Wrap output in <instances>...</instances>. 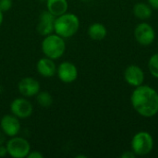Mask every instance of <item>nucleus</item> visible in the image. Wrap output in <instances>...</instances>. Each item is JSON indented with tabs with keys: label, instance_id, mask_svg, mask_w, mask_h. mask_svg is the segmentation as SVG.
Returning <instances> with one entry per match:
<instances>
[{
	"label": "nucleus",
	"instance_id": "1",
	"mask_svg": "<svg viewBox=\"0 0 158 158\" xmlns=\"http://www.w3.org/2000/svg\"><path fill=\"white\" fill-rule=\"evenodd\" d=\"M131 103L133 109L143 118H153L158 113V92L148 85L135 87Z\"/></svg>",
	"mask_w": 158,
	"mask_h": 158
},
{
	"label": "nucleus",
	"instance_id": "2",
	"mask_svg": "<svg viewBox=\"0 0 158 158\" xmlns=\"http://www.w3.org/2000/svg\"><path fill=\"white\" fill-rule=\"evenodd\" d=\"M80 28V19L73 13H64L56 17L54 31L62 38H70L75 35Z\"/></svg>",
	"mask_w": 158,
	"mask_h": 158
},
{
	"label": "nucleus",
	"instance_id": "3",
	"mask_svg": "<svg viewBox=\"0 0 158 158\" xmlns=\"http://www.w3.org/2000/svg\"><path fill=\"white\" fill-rule=\"evenodd\" d=\"M41 47L45 56L56 60L64 55L66 51V42L64 38L56 33H51L44 36Z\"/></svg>",
	"mask_w": 158,
	"mask_h": 158
},
{
	"label": "nucleus",
	"instance_id": "4",
	"mask_svg": "<svg viewBox=\"0 0 158 158\" xmlns=\"http://www.w3.org/2000/svg\"><path fill=\"white\" fill-rule=\"evenodd\" d=\"M154 139L147 131L137 132L131 140V150L136 156H147L153 151Z\"/></svg>",
	"mask_w": 158,
	"mask_h": 158
},
{
	"label": "nucleus",
	"instance_id": "5",
	"mask_svg": "<svg viewBox=\"0 0 158 158\" xmlns=\"http://www.w3.org/2000/svg\"><path fill=\"white\" fill-rule=\"evenodd\" d=\"M6 146L7 148L8 155L13 158L27 157L31 152L30 143L22 137H10L6 142Z\"/></svg>",
	"mask_w": 158,
	"mask_h": 158
},
{
	"label": "nucleus",
	"instance_id": "6",
	"mask_svg": "<svg viewBox=\"0 0 158 158\" xmlns=\"http://www.w3.org/2000/svg\"><path fill=\"white\" fill-rule=\"evenodd\" d=\"M134 38L141 45H150L156 39L155 29L147 22H142L138 24L134 29Z\"/></svg>",
	"mask_w": 158,
	"mask_h": 158
},
{
	"label": "nucleus",
	"instance_id": "7",
	"mask_svg": "<svg viewBox=\"0 0 158 158\" xmlns=\"http://www.w3.org/2000/svg\"><path fill=\"white\" fill-rule=\"evenodd\" d=\"M11 114L19 118H27L31 116L33 107L31 103L25 98H16L10 104Z\"/></svg>",
	"mask_w": 158,
	"mask_h": 158
},
{
	"label": "nucleus",
	"instance_id": "8",
	"mask_svg": "<svg viewBox=\"0 0 158 158\" xmlns=\"http://www.w3.org/2000/svg\"><path fill=\"white\" fill-rule=\"evenodd\" d=\"M56 74L61 81L65 83H71L77 80L79 72L77 67L73 63L64 61L56 68Z\"/></svg>",
	"mask_w": 158,
	"mask_h": 158
},
{
	"label": "nucleus",
	"instance_id": "9",
	"mask_svg": "<svg viewBox=\"0 0 158 158\" xmlns=\"http://www.w3.org/2000/svg\"><path fill=\"white\" fill-rule=\"evenodd\" d=\"M0 128L2 131L8 137L17 136L20 131V122L19 118L13 114L5 115L0 120Z\"/></svg>",
	"mask_w": 158,
	"mask_h": 158
},
{
	"label": "nucleus",
	"instance_id": "10",
	"mask_svg": "<svg viewBox=\"0 0 158 158\" xmlns=\"http://www.w3.org/2000/svg\"><path fill=\"white\" fill-rule=\"evenodd\" d=\"M124 79L129 85L138 87L143 84L145 76L142 68L137 65H130L124 71Z\"/></svg>",
	"mask_w": 158,
	"mask_h": 158
},
{
	"label": "nucleus",
	"instance_id": "11",
	"mask_svg": "<svg viewBox=\"0 0 158 158\" xmlns=\"http://www.w3.org/2000/svg\"><path fill=\"white\" fill-rule=\"evenodd\" d=\"M40 83L37 80L31 77H25L19 81L18 89L20 94L24 97L35 96L40 92Z\"/></svg>",
	"mask_w": 158,
	"mask_h": 158
},
{
	"label": "nucleus",
	"instance_id": "12",
	"mask_svg": "<svg viewBox=\"0 0 158 158\" xmlns=\"http://www.w3.org/2000/svg\"><path fill=\"white\" fill-rule=\"evenodd\" d=\"M55 19H56V17L52 15L49 11L46 10V11L42 12L39 17L37 26H36L37 31L43 36H46V35L53 33Z\"/></svg>",
	"mask_w": 158,
	"mask_h": 158
},
{
	"label": "nucleus",
	"instance_id": "13",
	"mask_svg": "<svg viewBox=\"0 0 158 158\" xmlns=\"http://www.w3.org/2000/svg\"><path fill=\"white\" fill-rule=\"evenodd\" d=\"M36 69L41 76L45 78L53 77L56 73V66L54 62V59H51L47 56L42 57L38 60L36 64Z\"/></svg>",
	"mask_w": 158,
	"mask_h": 158
},
{
	"label": "nucleus",
	"instance_id": "14",
	"mask_svg": "<svg viewBox=\"0 0 158 158\" xmlns=\"http://www.w3.org/2000/svg\"><path fill=\"white\" fill-rule=\"evenodd\" d=\"M47 11L55 17H58L68 11V0H46Z\"/></svg>",
	"mask_w": 158,
	"mask_h": 158
},
{
	"label": "nucleus",
	"instance_id": "15",
	"mask_svg": "<svg viewBox=\"0 0 158 158\" xmlns=\"http://www.w3.org/2000/svg\"><path fill=\"white\" fill-rule=\"evenodd\" d=\"M107 34L106 27L100 22H94L88 28V35L92 40L102 41L106 38Z\"/></svg>",
	"mask_w": 158,
	"mask_h": 158
},
{
	"label": "nucleus",
	"instance_id": "16",
	"mask_svg": "<svg viewBox=\"0 0 158 158\" xmlns=\"http://www.w3.org/2000/svg\"><path fill=\"white\" fill-rule=\"evenodd\" d=\"M133 14L136 18L141 20L149 19L153 14V8L150 6L149 4L139 2L134 5L133 6Z\"/></svg>",
	"mask_w": 158,
	"mask_h": 158
},
{
	"label": "nucleus",
	"instance_id": "17",
	"mask_svg": "<svg viewBox=\"0 0 158 158\" xmlns=\"http://www.w3.org/2000/svg\"><path fill=\"white\" fill-rule=\"evenodd\" d=\"M37 102L38 104L44 108H48L53 104V97L48 92H39L37 94Z\"/></svg>",
	"mask_w": 158,
	"mask_h": 158
},
{
	"label": "nucleus",
	"instance_id": "18",
	"mask_svg": "<svg viewBox=\"0 0 158 158\" xmlns=\"http://www.w3.org/2000/svg\"><path fill=\"white\" fill-rule=\"evenodd\" d=\"M148 69L153 77L158 79V53L154 54L148 61Z\"/></svg>",
	"mask_w": 158,
	"mask_h": 158
},
{
	"label": "nucleus",
	"instance_id": "19",
	"mask_svg": "<svg viewBox=\"0 0 158 158\" xmlns=\"http://www.w3.org/2000/svg\"><path fill=\"white\" fill-rule=\"evenodd\" d=\"M12 7V0H0V10L4 12H7Z\"/></svg>",
	"mask_w": 158,
	"mask_h": 158
},
{
	"label": "nucleus",
	"instance_id": "20",
	"mask_svg": "<svg viewBox=\"0 0 158 158\" xmlns=\"http://www.w3.org/2000/svg\"><path fill=\"white\" fill-rule=\"evenodd\" d=\"M28 158H43L44 156L43 154H41L39 151H32V152H30L29 155H28Z\"/></svg>",
	"mask_w": 158,
	"mask_h": 158
},
{
	"label": "nucleus",
	"instance_id": "21",
	"mask_svg": "<svg viewBox=\"0 0 158 158\" xmlns=\"http://www.w3.org/2000/svg\"><path fill=\"white\" fill-rule=\"evenodd\" d=\"M137 156L133 153V151L131 150V151H126V152H124L121 156H120V157L121 158H134L136 157Z\"/></svg>",
	"mask_w": 158,
	"mask_h": 158
},
{
	"label": "nucleus",
	"instance_id": "22",
	"mask_svg": "<svg viewBox=\"0 0 158 158\" xmlns=\"http://www.w3.org/2000/svg\"><path fill=\"white\" fill-rule=\"evenodd\" d=\"M7 155H8V153H7L6 146L4 144L0 145V157H6Z\"/></svg>",
	"mask_w": 158,
	"mask_h": 158
},
{
	"label": "nucleus",
	"instance_id": "23",
	"mask_svg": "<svg viewBox=\"0 0 158 158\" xmlns=\"http://www.w3.org/2000/svg\"><path fill=\"white\" fill-rule=\"evenodd\" d=\"M148 4L150 5V6L153 9H156L158 10V0H147Z\"/></svg>",
	"mask_w": 158,
	"mask_h": 158
},
{
	"label": "nucleus",
	"instance_id": "24",
	"mask_svg": "<svg viewBox=\"0 0 158 158\" xmlns=\"http://www.w3.org/2000/svg\"><path fill=\"white\" fill-rule=\"evenodd\" d=\"M6 134L3 131H0V145L4 144L6 143Z\"/></svg>",
	"mask_w": 158,
	"mask_h": 158
},
{
	"label": "nucleus",
	"instance_id": "25",
	"mask_svg": "<svg viewBox=\"0 0 158 158\" xmlns=\"http://www.w3.org/2000/svg\"><path fill=\"white\" fill-rule=\"evenodd\" d=\"M3 19H4V15H3V12H2V11L0 10V26L2 25Z\"/></svg>",
	"mask_w": 158,
	"mask_h": 158
},
{
	"label": "nucleus",
	"instance_id": "26",
	"mask_svg": "<svg viewBox=\"0 0 158 158\" xmlns=\"http://www.w3.org/2000/svg\"><path fill=\"white\" fill-rule=\"evenodd\" d=\"M76 158H86V156H82V155H80V156H77Z\"/></svg>",
	"mask_w": 158,
	"mask_h": 158
}]
</instances>
